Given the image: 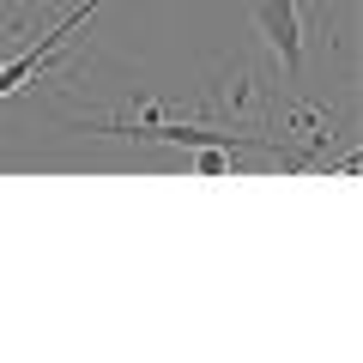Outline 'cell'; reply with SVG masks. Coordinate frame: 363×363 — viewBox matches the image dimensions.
Listing matches in <instances>:
<instances>
[{"instance_id":"obj_1","label":"cell","mask_w":363,"mask_h":363,"mask_svg":"<svg viewBox=\"0 0 363 363\" xmlns=\"http://www.w3.org/2000/svg\"><path fill=\"white\" fill-rule=\"evenodd\" d=\"M128 133V140H169V145H224V152H279V140H260V133H212V128H157V121H145V128H116Z\"/></svg>"},{"instance_id":"obj_2","label":"cell","mask_w":363,"mask_h":363,"mask_svg":"<svg viewBox=\"0 0 363 363\" xmlns=\"http://www.w3.org/2000/svg\"><path fill=\"white\" fill-rule=\"evenodd\" d=\"M255 13H260V37L279 49L285 73H297V67H303V18H297V0H255Z\"/></svg>"},{"instance_id":"obj_3","label":"cell","mask_w":363,"mask_h":363,"mask_svg":"<svg viewBox=\"0 0 363 363\" xmlns=\"http://www.w3.org/2000/svg\"><path fill=\"white\" fill-rule=\"evenodd\" d=\"M230 157L236 152H224V145H194V176H224Z\"/></svg>"},{"instance_id":"obj_4","label":"cell","mask_w":363,"mask_h":363,"mask_svg":"<svg viewBox=\"0 0 363 363\" xmlns=\"http://www.w3.org/2000/svg\"><path fill=\"white\" fill-rule=\"evenodd\" d=\"M0 67H6V61H0Z\"/></svg>"}]
</instances>
